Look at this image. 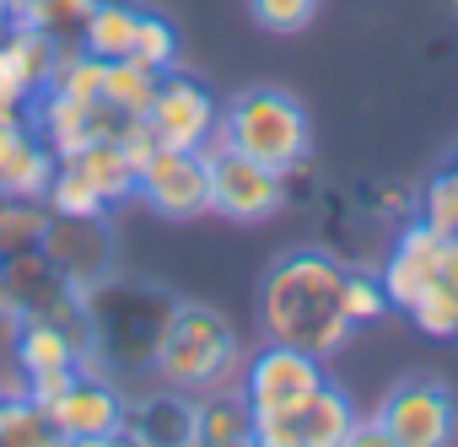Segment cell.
<instances>
[{
    "label": "cell",
    "instance_id": "20",
    "mask_svg": "<svg viewBox=\"0 0 458 447\" xmlns=\"http://www.w3.org/2000/svg\"><path fill=\"white\" fill-rule=\"evenodd\" d=\"M44 227H49V215L38 210V199H0V259L33 254Z\"/></svg>",
    "mask_w": 458,
    "mask_h": 447
},
{
    "label": "cell",
    "instance_id": "28",
    "mask_svg": "<svg viewBox=\"0 0 458 447\" xmlns=\"http://www.w3.org/2000/svg\"><path fill=\"white\" fill-rule=\"evenodd\" d=\"M318 12V0H254V22L270 33H302Z\"/></svg>",
    "mask_w": 458,
    "mask_h": 447
},
{
    "label": "cell",
    "instance_id": "24",
    "mask_svg": "<svg viewBox=\"0 0 458 447\" xmlns=\"http://www.w3.org/2000/svg\"><path fill=\"white\" fill-rule=\"evenodd\" d=\"M410 318H415V329L431 334V340H458V291H453L447 281L426 286V291L415 297Z\"/></svg>",
    "mask_w": 458,
    "mask_h": 447
},
{
    "label": "cell",
    "instance_id": "14",
    "mask_svg": "<svg viewBox=\"0 0 458 447\" xmlns=\"http://www.w3.org/2000/svg\"><path fill=\"white\" fill-rule=\"evenodd\" d=\"M254 436V409H249V399H243V388L238 393H205L199 399V409H189V442H205V447H238V442H249Z\"/></svg>",
    "mask_w": 458,
    "mask_h": 447
},
{
    "label": "cell",
    "instance_id": "22",
    "mask_svg": "<svg viewBox=\"0 0 458 447\" xmlns=\"http://www.w3.org/2000/svg\"><path fill=\"white\" fill-rule=\"evenodd\" d=\"M44 199H49V215H103V210H108V205H103V194L81 178V167H76V162H60V167H55V178H49Z\"/></svg>",
    "mask_w": 458,
    "mask_h": 447
},
{
    "label": "cell",
    "instance_id": "25",
    "mask_svg": "<svg viewBox=\"0 0 458 447\" xmlns=\"http://www.w3.org/2000/svg\"><path fill=\"white\" fill-rule=\"evenodd\" d=\"M420 221L437 238H458V167H442L420 189Z\"/></svg>",
    "mask_w": 458,
    "mask_h": 447
},
{
    "label": "cell",
    "instance_id": "9",
    "mask_svg": "<svg viewBox=\"0 0 458 447\" xmlns=\"http://www.w3.org/2000/svg\"><path fill=\"white\" fill-rule=\"evenodd\" d=\"M28 119H33V135L55 151V162L81 156L92 140H108V135H119V124H124V114L108 108L103 97H98V103H76V97H65V92H49V87L28 103Z\"/></svg>",
    "mask_w": 458,
    "mask_h": 447
},
{
    "label": "cell",
    "instance_id": "18",
    "mask_svg": "<svg viewBox=\"0 0 458 447\" xmlns=\"http://www.w3.org/2000/svg\"><path fill=\"white\" fill-rule=\"evenodd\" d=\"M55 167H60L55 151H49L38 135H28L6 162H0V199H44Z\"/></svg>",
    "mask_w": 458,
    "mask_h": 447
},
{
    "label": "cell",
    "instance_id": "2",
    "mask_svg": "<svg viewBox=\"0 0 458 447\" xmlns=\"http://www.w3.org/2000/svg\"><path fill=\"white\" fill-rule=\"evenodd\" d=\"M243 367V345L216 308L205 302H173L157 345H151V372L173 393H210Z\"/></svg>",
    "mask_w": 458,
    "mask_h": 447
},
{
    "label": "cell",
    "instance_id": "17",
    "mask_svg": "<svg viewBox=\"0 0 458 447\" xmlns=\"http://www.w3.org/2000/svg\"><path fill=\"white\" fill-rule=\"evenodd\" d=\"M76 167H81V178L103 194V205H124L130 194H135V162L124 156V146L108 135V140H92L81 156H71Z\"/></svg>",
    "mask_w": 458,
    "mask_h": 447
},
{
    "label": "cell",
    "instance_id": "12",
    "mask_svg": "<svg viewBox=\"0 0 458 447\" xmlns=\"http://www.w3.org/2000/svg\"><path fill=\"white\" fill-rule=\"evenodd\" d=\"M49 426H55V442H81V447L114 442L124 431V399L98 377H76L49 404Z\"/></svg>",
    "mask_w": 458,
    "mask_h": 447
},
{
    "label": "cell",
    "instance_id": "34",
    "mask_svg": "<svg viewBox=\"0 0 458 447\" xmlns=\"http://www.w3.org/2000/svg\"><path fill=\"white\" fill-rule=\"evenodd\" d=\"M28 6V0H0V17H6V22H17V12Z\"/></svg>",
    "mask_w": 458,
    "mask_h": 447
},
{
    "label": "cell",
    "instance_id": "4",
    "mask_svg": "<svg viewBox=\"0 0 458 447\" xmlns=\"http://www.w3.org/2000/svg\"><path fill=\"white\" fill-rule=\"evenodd\" d=\"M238 372H243V399L254 415H286L329 383L324 356H308V350L281 345V340H265L254 356H243Z\"/></svg>",
    "mask_w": 458,
    "mask_h": 447
},
{
    "label": "cell",
    "instance_id": "35",
    "mask_svg": "<svg viewBox=\"0 0 458 447\" xmlns=\"http://www.w3.org/2000/svg\"><path fill=\"white\" fill-rule=\"evenodd\" d=\"M6 33H12V22H6V17H0V38H6Z\"/></svg>",
    "mask_w": 458,
    "mask_h": 447
},
{
    "label": "cell",
    "instance_id": "13",
    "mask_svg": "<svg viewBox=\"0 0 458 447\" xmlns=\"http://www.w3.org/2000/svg\"><path fill=\"white\" fill-rule=\"evenodd\" d=\"M442 254H447V238H437L426 221H410V227L399 232V243H394V259H388L383 275H377L383 291H388V308L410 313L415 297L442 281Z\"/></svg>",
    "mask_w": 458,
    "mask_h": 447
},
{
    "label": "cell",
    "instance_id": "26",
    "mask_svg": "<svg viewBox=\"0 0 458 447\" xmlns=\"http://www.w3.org/2000/svg\"><path fill=\"white\" fill-rule=\"evenodd\" d=\"M130 60H140V65H151V71H173V65H178V33H173V22L140 12V22H135V44H130Z\"/></svg>",
    "mask_w": 458,
    "mask_h": 447
},
{
    "label": "cell",
    "instance_id": "8",
    "mask_svg": "<svg viewBox=\"0 0 458 447\" xmlns=\"http://www.w3.org/2000/svg\"><path fill=\"white\" fill-rule=\"evenodd\" d=\"M351 431H356V409L351 399L324 383L308 404L286 409V415H254V436L259 447H351Z\"/></svg>",
    "mask_w": 458,
    "mask_h": 447
},
{
    "label": "cell",
    "instance_id": "7",
    "mask_svg": "<svg viewBox=\"0 0 458 447\" xmlns=\"http://www.w3.org/2000/svg\"><path fill=\"white\" fill-rule=\"evenodd\" d=\"M377 426L394 447H442L458 431V399L437 377H410L377 404Z\"/></svg>",
    "mask_w": 458,
    "mask_h": 447
},
{
    "label": "cell",
    "instance_id": "29",
    "mask_svg": "<svg viewBox=\"0 0 458 447\" xmlns=\"http://www.w3.org/2000/svg\"><path fill=\"white\" fill-rule=\"evenodd\" d=\"M76 377H81L76 367H49V372H28V388H22V393H28V399H33V404H38V409L49 415V404H55V399H60V393H65V388H71Z\"/></svg>",
    "mask_w": 458,
    "mask_h": 447
},
{
    "label": "cell",
    "instance_id": "19",
    "mask_svg": "<svg viewBox=\"0 0 458 447\" xmlns=\"http://www.w3.org/2000/svg\"><path fill=\"white\" fill-rule=\"evenodd\" d=\"M157 81H162V71H151V65H140V60H108V71H103V103L108 108H119L124 119L130 114H146L151 108V97H157Z\"/></svg>",
    "mask_w": 458,
    "mask_h": 447
},
{
    "label": "cell",
    "instance_id": "31",
    "mask_svg": "<svg viewBox=\"0 0 458 447\" xmlns=\"http://www.w3.org/2000/svg\"><path fill=\"white\" fill-rule=\"evenodd\" d=\"M33 135V119H28V108H0V162H6L22 140Z\"/></svg>",
    "mask_w": 458,
    "mask_h": 447
},
{
    "label": "cell",
    "instance_id": "32",
    "mask_svg": "<svg viewBox=\"0 0 458 447\" xmlns=\"http://www.w3.org/2000/svg\"><path fill=\"white\" fill-rule=\"evenodd\" d=\"M351 447H394V442H388V431L377 426V415H372V420H361V415H356V431H351Z\"/></svg>",
    "mask_w": 458,
    "mask_h": 447
},
{
    "label": "cell",
    "instance_id": "5",
    "mask_svg": "<svg viewBox=\"0 0 458 447\" xmlns=\"http://www.w3.org/2000/svg\"><path fill=\"white\" fill-rule=\"evenodd\" d=\"M210 162V210L226 215V221H270L281 205H286V173L233 151V146H221L205 156Z\"/></svg>",
    "mask_w": 458,
    "mask_h": 447
},
{
    "label": "cell",
    "instance_id": "27",
    "mask_svg": "<svg viewBox=\"0 0 458 447\" xmlns=\"http://www.w3.org/2000/svg\"><path fill=\"white\" fill-rule=\"evenodd\" d=\"M345 318H351V329H361V324H377L383 313H388V291H383V281L377 275H361V270H351L345 275Z\"/></svg>",
    "mask_w": 458,
    "mask_h": 447
},
{
    "label": "cell",
    "instance_id": "3",
    "mask_svg": "<svg viewBox=\"0 0 458 447\" xmlns=\"http://www.w3.org/2000/svg\"><path fill=\"white\" fill-rule=\"evenodd\" d=\"M216 135L233 146V151H243V156H254V162H265L276 173H297L308 162V151H313L308 108L292 92H276V87L238 92L233 103H226Z\"/></svg>",
    "mask_w": 458,
    "mask_h": 447
},
{
    "label": "cell",
    "instance_id": "16",
    "mask_svg": "<svg viewBox=\"0 0 458 447\" xmlns=\"http://www.w3.org/2000/svg\"><path fill=\"white\" fill-rule=\"evenodd\" d=\"M135 22H140V12L130 6V0H98L92 17L81 22V38L76 44L87 55H98V60H124L130 44H135Z\"/></svg>",
    "mask_w": 458,
    "mask_h": 447
},
{
    "label": "cell",
    "instance_id": "1",
    "mask_svg": "<svg viewBox=\"0 0 458 447\" xmlns=\"http://www.w3.org/2000/svg\"><path fill=\"white\" fill-rule=\"evenodd\" d=\"M345 265L335 254L318 249H292L281 254L265 281H259V329L265 340L297 345L308 356H335L351 340V318H345Z\"/></svg>",
    "mask_w": 458,
    "mask_h": 447
},
{
    "label": "cell",
    "instance_id": "23",
    "mask_svg": "<svg viewBox=\"0 0 458 447\" xmlns=\"http://www.w3.org/2000/svg\"><path fill=\"white\" fill-rule=\"evenodd\" d=\"M0 442H6V447H49L55 426H49V415L28 393H17L12 404H0Z\"/></svg>",
    "mask_w": 458,
    "mask_h": 447
},
{
    "label": "cell",
    "instance_id": "33",
    "mask_svg": "<svg viewBox=\"0 0 458 447\" xmlns=\"http://www.w3.org/2000/svg\"><path fill=\"white\" fill-rule=\"evenodd\" d=\"M442 281L458 291V238H447V254H442Z\"/></svg>",
    "mask_w": 458,
    "mask_h": 447
},
{
    "label": "cell",
    "instance_id": "10",
    "mask_svg": "<svg viewBox=\"0 0 458 447\" xmlns=\"http://www.w3.org/2000/svg\"><path fill=\"white\" fill-rule=\"evenodd\" d=\"M146 119H151V130H157V140H162V146L199 151V146L216 135V124H221V108H216V97H210V92H205L194 76L162 71V81H157V97H151Z\"/></svg>",
    "mask_w": 458,
    "mask_h": 447
},
{
    "label": "cell",
    "instance_id": "11",
    "mask_svg": "<svg viewBox=\"0 0 458 447\" xmlns=\"http://www.w3.org/2000/svg\"><path fill=\"white\" fill-rule=\"evenodd\" d=\"M38 254H44L81 297L103 281V270H108V259H114L108 232H103V215H49V227H44V238H38Z\"/></svg>",
    "mask_w": 458,
    "mask_h": 447
},
{
    "label": "cell",
    "instance_id": "21",
    "mask_svg": "<svg viewBox=\"0 0 458 447\" xmlns=\"http://www.w3.org/2000/svg\"><path fill=\"white\" fill-rule=\"evenodd\" d=\"M92 6H98V0H28V6L17 12V22L44 28L60 44H76L81 38V22L92 17Z\"/></svg>",
    "mask_w": 458,
    "mask_h": 447
},
{
    "label": "cell",
    "instance_id": "6",
    "mask_svg": "<svg viewBox=\"0 0 458 447\" xmlns=\"http://www.w3.org/2000/svg\"><path fill=\"white\" fill-rule=\"evenodd\" d=\"M135 194L167 215V221H194L210 215V162L205 151H178V146H157L140 173H135Z\"/></svg>",
    "mask_w": 458,
    "mask_h": 447
},
{
    "label": "cell",
    "instance_id": "15",
    "mask_svg": "<svg viewBox=\"0 0 458 447\" xmlns=\"http://www.w3.org/2000/svg\"><path fill=\"white\" fill-rule=\"evenodd\" d=\"M76 350H81V340H76L60 318H44V313H33V318L22 324V334H17V361H22V372L76 367Z\"/></svg>",
    "mask_w": 458,
    "mask_h": 447
},
{
    "label": "cell",
    "instance_id": "30",
    "mask_svg": "<svg viewBox=\"0 0 458 447\" xmlns=\"http://www.w3.org/2000/svg\"><path fill=\"white\" fill-rule=\"evenodd\" d=\"M33 103V87L22 81V71L12 65L6 44H0V108H28Z\"/></svg>",
    "mask_w": 458,
    "mask_h": 447
}]
</instances>
